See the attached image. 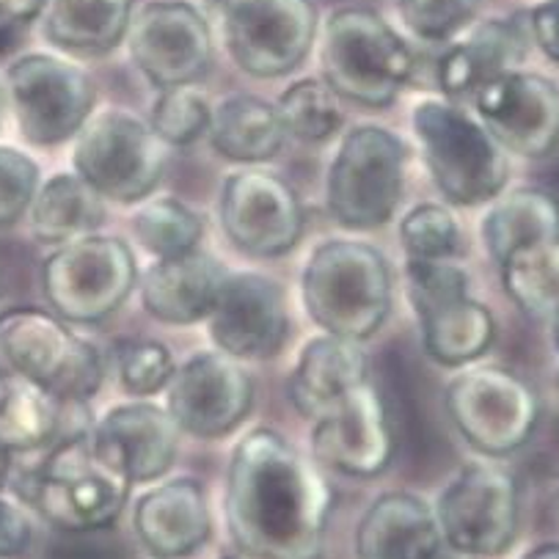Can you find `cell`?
<instances>
[{
    "mask_svg": "<svg viewBox=\"0 0 559 559\" xmlns=\"http://www.w3.org/2000/svg\"><path fill=\"white\" fill-rule=\"evenodd\" d=\"M224 513L235 546L251 559H320L331 488L282 432L257 427L231 452Z\"/></svg>",
    "mask_w": 559,
    "mask_h": 559,
    "instance_id": "1",
    "label": "cell"
},
{
    "mask_svg": "<svg viewBox=\"0 0 559 559\" xmlns=\"http://www.w3.org/2000/svg\"><path fill=\"white\" fill-rule=\"evenodd\" d=\"M130 488L133 479L86 430L52 447L20 493L56 530L97 532L124 513Z\"/></svg>",
    "mask_w": 559,
    "mask_h": 559,
    "instance_id": "2",
    "label": "cell"
},
{
    "mask_svg": "<svg viewBox=\"0 0 559 559\" xmlns=\"http://www.w3.org/2000/svg\"><path fill=\"white\" fill-rule=\"evenodd\" d=\"M300 295L323 334L364 342L392 312V267L369 242L329 240L306 262Z\"/></svg>",
    "mask_w": 559,
    "mask_h": 559,
    "instance_id": "3",
    "label": "cell"
},
{
    "mask_svg": "<svg viewBox=\"0 0 559 559\" xmlns=\"http://www.w3.org/2000/svg\"><path fill=\"white\" fill-rule=\"evenodd\" d=\"M320 70L347 103L386 108L414 81L416 56L376 9L342 7L325 20Z\"/></svg>",
    "mask_w": 559,
    "mask_h": 559,
    "instance_id": "4",
    "label": "cell"
},
{
    "mask_svg": "<svg viewBox=\"0 0 559 559\" xmlns=\"http://www.w3.org/2000/svg\"><path fill=\"white\" fill-rule=\"evenodd\" d=\"M414 133L432 185L450 204L479 207L504 193L508 150L455 103L421 99L414 108Z\"/></svg>",
    "mask_w": 559,
    "mask_h": 559,
    "instance_id": "5",
    "label": "cell"
},
{
    "mask_svg": "<svg viewBox=\"0 0 559 559\" xmlns=\"http://www.w3.org/2000/svg\"><path fill=\"white\" fill-rule=\"evenodd\" d=\"M408 157V146L392 130L378 124L347 130L325 179L331 218L350 231L386 226L403 202Z\"/></svg>",
    "mask_w": 559,
    "mask_h": 559,
    "instance_id": "6",
    "label": "cell"
},
{
    "mask_svg": "<svg viewBox=\"0 0 559 559\" xmlns=\"http://www.w3.org/2000/svg\"><path fill=\"white\" fill-rule=\"evenodd\" d=\"M0 364L31 378L61 403H88L105 381L103 356L67 320L36 306L0 314Z\"/></svg>",
    "mask_w": 559,
    "mask_h": 559,
    "instance_id": "7",
    "label": "cell"
},
{
    "mask_svg": "<svg viewBox=\"0 0 559 559\" xmlns=\"http://www.w3.org/2000/svg\"><path fill=\"white\" fill-rule=\"evenodd\" d=\"M405 287L432 361L461 369L490 350L496 320L468 295V273L455 260H408Z\"/></svg>",
    "mask_w": 559,
    "mask_h": 559,
    "instance_id": "8",
    "label": "cell"
},
{
    "mask_svg": "<svg viewBox=\"0 0 559 559\" xmlns=\"http://www.w3.org/2000/svg\"><path fill=\"white\" fill-rule=\"evenodd\" d=\"M139 287L133 248L121 237L83 235L58 246L41 265V293L67 323L94 325L119 309Z\"/></svg>",
    "mask_w": 559,
    "mask_h": 559,
    "instance_id": "9",
    "label": "cell"
},
{
    "mask_svg": "<svg viewBox=\"0 0 559 559\" xmlns=\"http://www.w3.org/2000/svg\"><path fill=\"white\" fill-rule=\"evenodd\" d=\"M166 150L152 124L108 108L88 116L75 135L72 166L105 202L141 204L166 174Z\"/></svg>",
    "mask_w": 559,
    "mask_h": 559,
    "instance_id": "10",
    "label": "cell"
},
{
    "mask_svg": "<svg viewBox=\"0 0 559 559\" xmlns=\"http://www.w3.org/2000/svg\"><path fill=\"white\" fill-rule=\"evenodd\" d=\"M444 408L461 439L485 457L519 452L540 421L535 389L502 367L457 369L444 392Z\"/></svg>",
    "mask_w": 559,
    "mask_h": 559,
    "instance_id": "11",
    "label": "cell"
},
{
    "mask_svg": "<svg viewBox=\"0 0 559 559\" xmlns=\"http://www.w3.org/2000/svg\"><path fill=\"white\" fill-rule=\"evenodd\" d=\"M3 92L20 135L39 150L75 141L97 99L88 72L52 52L14 58Z\"/></svg>",
    "mask_w": 559,
    "mask_h": 559,
    "instance_id": "12",
    "label": "cell"
},
{
    "mask_svg": "<svg viewBox=\"0 0 559 559\" xmlns=\"http://www.w3.org/2000/svg\"><path fill=\"white\" fill-rule=\"evenodd\" d=\"M221 31L240 72L273 81L298 70L320 31L314 0H226Z\"/></svg>",
    "mask_w": 559,
    "mask_h": 559,
    "instance_id": "13",
    "label": "cell"
},
{
    "mask_svg": "<svg viewBox=\"0 0 559 559\" xmlns=\"http://www.w3.org/2000/svg\"><path fill=\"white\" fill-rule=\"evenodd\" d=\"M447 546L474 557H502L521 530L519 479L488 461L466 463L436 504Z\"/></svg>",
    "mask_w": 559,
    "mask_h": 559,
    "instance_id": "14",
    "label": "cell"
},
{
    "mask_svg": "<svg viewBox=\"0 0 559 559\" xmlns=\"http://www.w3.org/2000/svg\"><path fill=\"white\" fill-rule=\"evenodd\" d=\"M124 41L133 64L157 88L199 83L213 67V31L188 0H150L135 9Z\"/></svg>",
    "mask_w": 559,
    "mask_h": 559,
    "instance_id": "15",
    "label": "cell"
},
{
    "mask_svg": "<svg viewBox=\"0 0 559 559\" xmlns=\"http://www.w3.org/2000/svg\"><path fill=\"white\" fill-rule=\"evenodd\" d=\"M221 226L242 254L273 260L289 254L306 229L304 204L278 174L246 168L221 188Z\"/></svg>",
    "mask_w": 559,
    "mask_h": 559,
    "instance_id": "16",
    "label": "cell"
},
{
    "mask_svg": "<svg viewBox=\"0 0 559 559\" xmlns=\"http://www.w3.org/2000/svg\"><path fill=\"white\" fill-rule=\"evenodd\" d=\"M254 405V381L237 358L221 350L199 353L174 372L166 408L177 427L193 439H226Z\"/></svg>",
    "mask_w": 559,
    "mask_h": 559,
    "instance_id": "17",
    "label": "cell"
},
{
    "mask_svg": "<svg viewBox=\"0 0 559 559\" xmlns=\"http://www.w3.org/2000/svg\"><path fill=\"white\" fill-rule=\"evenodd\" d=\"M204 323L215 350L237 361L273 358L289 334L284 289L265 273H229Z\"/></svg>",
    "mask_w": 559,
    "mask_h": 559,
    "instance_id": "18",
    "label": "cell"
},
{
    "mask_svg": "<svg viewBox=\"0 0 559 559\" xmlns=\"http://www.w3.org/2000/svg\"><path fill=\"white\" fill-rule=\"evenodd\" d=\"M477 119L508 155L546 157L559 144V88L537 72L513 70L474 94Z\"/></svg>",
    "mask_w": 559,
    "mask_h": 559,
    "instance_id": "19",
    "label": "cell"
},
{
    "mask_svg": "<svg viewBox=\"0 0 559 559\" xmlns=\"http://www.w3.org/2000/svg\"><path fill=\"white\" fill-rule=\"evenodd\" d=\"M394 432L386 403L369 381L347 392L325 416L314 419L312 457L345 477L369 479L389 468Z\"/></svg>",
    "mask_w": 559,
    "mask_h": 559,
    "instance_id": "20",
    "label": "cell"
},
{
    "mask_svg": "<svg viewBox=\"0 0 559 559\" xmlns=\"http://www.w3.org/2000/svg\"><path fill=\"white\" fill-rule=\"evenodd\" d=\"M179 427L168 408L133 400L114 405L97 425L92 436L133 483H155L171 472L177 461Z\"/></svg>",
    "mask_w": 559,
    "mask_h": 559,
    "instance_id": "21",
    "label": "cell"
},
{
    "mask_svg": "<svg viewBox=\"0 0 559 559\" xmlns=\"http://www.w3.org/2000/svg\"><path fill=\"white\" fill-rule=\"evenodd\" d=\"M133 526L155 559L191 557L213 532L207 493L191 477L155 485L135 502Z\"/></svg>",
    "mask_w": 559,
    "mask_h": 559,
    "instance_id": "22",
    "label": "cell"
},
{
    "mask_svg": "<svg viewBox=\"0 0 559 559\" xmlns=\"http://www.w3.org/2000/svg\"><path fill=\"white\" fill-rule=\"evenodd\" d=\"M530 41L526 17L483 20L439 58L436 83L452 99L474 97L493 78L521 70Z\"/></svg>",
    "mask_w": 559,
    "mask_h": 559,
    "instance_id": "23",
    "label": "cell"
},
{
    "mask_svg": "<svg viewBox=\"0 0 559 559\" xmlns=\"http://www.w3.org/2000/svg\"><path fill=\"white\" fill-rule=\"evenodd\" d=\"M226 276L229 271L215 257L204 254L202 248L166 257L139 278L141 304L152 318L166 325L204 323Z\"/></svg>",
    "mask_w": 559,
    "mask_h": 559,
    "instance_id": "24",
    "label": "cell"
},
{
    "mask_svg": "<svg viewBox=\"0 0 559 559\" xmlns=\"http://www.w3.org/2000/svg\"><path fill=\"white\" fill-rule=\"evenodd\" d=\"M444 546L436 510L405 490L378 496L356 530L358 559H436Z\"/></svg>",
    "mask_w": 559,
    "mask_h": 559,
    "instance_id": "25",
    "label": "cell"
},
{
    "mask_svg": "<svg viewBox=\"0 0 559 559\" xmlns=\"http://www.w3.org/2000/svg\"><path fill=\"white\" fill-rule=\"evenodd\" d=\"M367 381V353L361 342L320 334L309 340L289 376V400L309 419L329 414L347 392Z\"/></svg>",
    "mask_w": 559,
    "mask_h": 559,
    "instance_id": "26",
    "label": "cell"
},
{
    "mask_svg": "<svg viewBox=\"0 0 559 559\" xmlns=\"http://www.w3.org/2000/svg\"><path fill=\"white\" fill-rule=\"evenodd\" d=\"M133 0H47L41 34L52 47L103 56L128 39Z\"/></svg>",
    "mask_w": 559,
    "mask_h": 559,
    "instance_id": "27",
    "label": "cell"
},
{
    "mask_svg": "<svg viewBox=\"0 0 559 559\" xmlns=\"http://www.w3.org/2000/svg\"><path fill=\"white\" fill-rule=\"evenodd\" d=\"M207 135L221 157L246 166L273 160L287 141L276 105L254 94H231L221 99Z\"/></svg>",
    "mask_w": 559,
    "mask_h": 559,
    "instance_id": "28",
    "label": "cell"
},
{
    "mask_svg": "<svg viewBox=\"0 0 559 559\" xmlns=\"http://www.w3.org/2000/svg\"><path fill=\"white\" fill-rule=\"evenodd\" d=\"M31 235L41 246H64L92 235L105 221V199L75 171L52 174L39 185L28 210Z\"/></svg>",
    "mask_w": 559,
    "mask_h": 559,
    "instance_id": "29",
    "label": "cell"
},
{
    "mask_svg": "<svg viewBox=\"0 0 559 559\" xmlns=\"http://www.w3.org/2000/svg\"><path fill=\"white\" fill-rule=\"evenodd\" d=\"M554 237H559V202L540 188L499 193L483 218V240L496 265H502L521 248Z\"/></svg>",
    "mask_w": 559,
    "mask_h": 559,
    "instance_id": "30",
    "label": "cell"
},
{
    "mask_svg": "<svg viewBox=\"0 0 559 559\" xmlns=\"http://www.w3.org/2000/svg\"><path fill=\"white\" fill-rule=\"evenodd\" d=\"M64 403L31 378L0 369V447L12 455L56 441Z\"/></svg>",
    "mask_w": 559,
    "mask_h": 559,
    "instance_id": "31",
    "label": "cell"
},
{
    "mask_svg": "<svg viewBox=\"0 0 559 559\" xmlns=\"http://www.w3.org/2000/svg\"><path fill=\"white\" fill-rule=\"evenodd\" d=\"M504 293L521 312L548 320L559 306V237L521 248L499 265Z\"/></svg>",
    "mask_w": 559,
    "mask_h": 559,
    "instance_id": "32",
    "label": "cell"
},
{
    "mask_svg": "<svg viewBox=\"0 0 559 559\" xmlns=\"http://www.w3.org/2000/svg\"><path fill=\"white\" fill-rule=\"evenodd\" d=\"M282 124L287 135L298 141L320 144L336 135V130L345 124L342 114V97L318 78H304V81L289 83L276 103Z\"/></svg>",
    "mask_w": 559,
    "mask_h": 559,
    "instance_id": "33",
    "label": "cell"
},
{
    "mask_svg": "<svg viewBox=\"0 0 559 559\" xmlns=\"http://www.w3.org/2000/svg\"><path fill=\"white\" fill-rule=\"evenodd\" d=\"M133 231L155 260H166V257L197 251L204 235V224L197 210H191L179 199L163 197L146 199L144 207L133 215Z\"/></svg>",
    "mask_w": 559,
    "mask_h": 559,
    "instance_id": "34",
    "label": "cell"
},
{
    "mask_svg": "<svg viewBox=\"0 0 559 559\" xmlns=\"http://www.w3.org/2000/svg\"><path fill=\"white\" fill-rule=\"evenodd\" d=\"M400 242L408 260H455L463 251V229L444 204H416L400 221Z\"/></svg>",
    "mask_w": 559,
    "mask_h": 559,
    "instance_id": "35",
    "label": "cell"
},
{
    "mask_svg": "<svg viewBox=\"0 0 559 559\" xmlns=\"http://www.w3.org/2000/svg\"><path fill=\"white\" fill-rule=\"evenodd\" d=\"M213 108L197 83L160 88L152 108V130L166 146H188L210 130Z\"/></svg>",
    "mask_w": 559,
    "mask_h": 559,
    "instance_id": "36",
    "label": "cell"
},
{
    "mask_svg": "<svg viewBox=\"0 0 559 559\" xmlns=\"http://www.w3.org/2000/svg\"><path fill=\"white\" fill-rule=\"evenodd\" d=\"M483 0H397L400 20L421 41L444 45L474 23Z\"/></svg>",
    "mask_w": 559,
    "mask_h": 559,
    "instance_id": "37",
    "label": "cell"
},
{
    "mask_svg": "<svg viewBox=\"0 0 559 559\" xmlns=\"http://www.w3.org/2000/svg\"><path fill=\"white\" fill-rule=\"evenodd\" d=\"M174 356L160 342H133L119 356V383L133 397L146 400L157 392H166L174 378Z\"/></svg>",
    "mask_w": 559,
    "mask_h": 559,
    "instance_id": "38",
    "label": "cell"
},
{
    "mask_svg": "<svg viewBox=\"0 0 559 559\" xmlns=\"http://www.w3.org/2000/svg\"><path fill=\"white\" fill-rule=\"evenodd\" d=\"M41 171L31 155L9 144H0V229L14 226L28 215Z\"/></svg>",
    "mask_w": 559,
    "mask_h": 559,
    "instance_id": "39",
    "label": "cell"
},
{
    "mask_svg": "<svg viewBox=\"0 0 559 559\" xmlns=\"http://www.w3.org/2000/svg\"><path fill=\"white\" fill-rule=\"evenodd\" d=\"M31 519L12 499L0 496V559L20 557L31 546Z\"/></svg>",
    "mask_w": 559,
    "mask_h": 559,
    "instance_id": "40",
    "label": "cell"
},
{
    "mask_svg": "<svg viewBox=\"0 0 559 559\" xmlns=\"http://www.w3.org/2000/svg\"><path fill=\"white\" fill-rule=\"evenodd\" d=\"M530 36L543 56L559 64V0H543L526 14Z\"/></svg>",
    "mask_w": 559,
    "mask_h": 559,
    "instance_id": "41",
    "label": "cell"
},
{
    "mask_svg": "<svg viewBox=\"0 0 559 559\" xmlns=\"http://www.w3.org/2000/svg\"><path fill=\"white\" fill-rule=\"evenodd\" d=\"M47 0H0V17L12 20V23H31L41 17Z\"/></svg>",
    "mask_w": 559,
    "mask_h": 559,
    "instance_id": "42",
    "label": "cell"
},
{
    "mask_svg": "<svg viewBox=\"0 0 559 559\" xmlns=\"http://www.w3.org/2000/svg\"><path fill=\"white\" fill-rule=\"evenodd\" d=\"M524 559H559V543H543V546L524 554Z\"/></svg>",
    "mask_w": 559,
    "mask_h": 559,
    "instance_id": "43",
    "label": "cell"
},
{
    "mask_svg": "<svg viewBox=\"0 0 559 559\" xmlns=\"http://www.w3.org/2000/svg\"><path fill=\"white\" fill-rule=\"evenodd\" d=\"M9 472H12V452H7L3 447H0V488L7 485Z\"/></svg>",
    "mask_w": 559,
    "mask_h": 559,
    "instance_id": "44",
    "label": "cell"
},
{
    "mask_svg": "<svg viewBox=\"0 0 559 559\" xmlns=\"http://www.w3.org/2000/svg\"><path fill=\"white\" fill-rule=\"evenodd\" d=\"M436 559H479V557H474V554H466V551H457V548L452 546H444Z\"/></svg>",
    "mask_w": 559,
    "mask_h": 559,
    "instance_id": "45",
    "label": "cell"
},
{
    "mask_svg": "<svg viewBox=\"0 0 559 559\" xmlns=\"http://www.w3.org/2000/svg\"><path fill=\"white\" fill-rule=\"evenodd\" d=\"M548 323H551V340H554V347H557L559 353V306H557V312L548 318Z\"/></svg>",
    "mask_w": 559,
    "mask_h": 559,
    "instance_id": "46",
    "label": "cell"
},
{
    "mask_svg": "<svg viewBox=\"0 0 559 559\" xmlns=\"http://www.w3.org/2000/svg\"><path fill=\"white\" fill-rule=\"evenodd\" d=\"M7 92H3V86H0V128H3V114H7Z\"/></svg>",
    "mask_w": 559,
    "mask_h": 559,
    "instance_id": "47",
    "label": "cell"
},
{
    "mask_svg": "<svg viewBox=\"0 0 559 559\" xmlns=\"http://www.w3.org/2000/svg\"><path fill=\"white\" fill-rule=\"evenodd\" d=\"M210 3H213V7H218V9H221V7H224V3H226V0H210Z\"/></svg>",
    "mask_w": 559,
    "mask_h": 559,
    "instance_id": "48",
    "label": "cell"
},
{
    "mask_svg": "<svg viewBox=\"0 0 559 559\" xmlns=\"http://www.w3.org/2000/svg\"><path fill=\"white\" fill-rule=\"evenodd\" d=\"M224 559H235V557H224Z\"/></svg>",
    "mask_w": 559,
    "mask_h": 559,
    "instance_id": "49",
    "label": "cell"
}]
</instances>
